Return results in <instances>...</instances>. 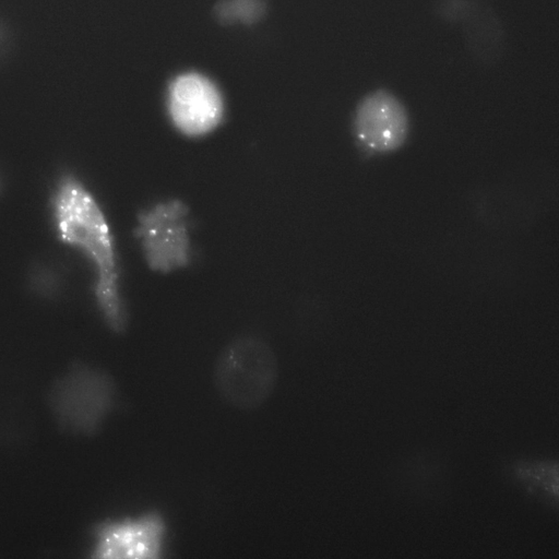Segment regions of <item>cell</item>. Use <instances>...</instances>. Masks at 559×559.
Masks as SVG:
<instances>
[{"mask_svg": "<svg viewBox=\"0 0 559 559\" xmlns=\"http://www.w3.org/2000/svg\"><path fill=\"white\" fill-rule=\"evenodd\" d=\"M166 523L156 511L108 520L93 533V552L106 559H155L160 557Z\"/></svg>", "mask_w": 559, "mask_h": 559, "instance_id": "cell-5", "label": "cell"}, {"mask_svg": "<svg viewBox=\"0 0 559 559\" xmlns=\"http://www.w3.org/2000/svg\"><path fill=\"white\" fill-rule=\"evenodd\" d=\"M354 133L358 143L370 153H389L405 141L408 119L402 104L386 92L365 97L355 111Z\"/></svg>", "mask_w": 559, "mask_h": 559, "instance_id": "cell-7", "label": "cell"}, {"mask_svg": "<svg viewBox=\"0 0 559 559\" xmlns=\"http://www.w3.org/2000/svg\"><path fill=\"white\" fill-rule=\"evenodd\" d=\"M60 238L79 249L95 270V297L110 329H126L128 316L119 292L117 260L108 222L92 193L74 176L60 178L52 197Z\"/></svg>", "mask_w": 559, "mask_h": 559, "instance_id": "cell-1", "label": "cell"}, {"mask_svg": "<svg viewBox=\"0 0 559 559\" xmlns=\"http://www.w3.org/2000/svg\"><path fill=\"white\" fill-rule=\"evenodd\" d=\"M188 215L187 204L178 199L157 202L139 213L135 236L153 271L169 273L188 265Z\"/></svg>", "mask_w": 559, "mask_h": 559, "instance_id": "cell-4", "label": "cell"}, {"mask_svg": "<svg viewBox=\"0 0 559 559\" xmlns=\"http://www.w3.org/2000/svg\"><path fill=\"white\" fill-rule=\"evenodd\" d=\"M269 9V0H217L212 15L221 26L254 25L266 17Z\"/></svg>", "mask_w": 559, "mask_h": 559, "instance_id": "cell-8", "label": "cell"}, {"mask_svg": "<svg viewBox=\"0 0 559 559\" xmlns=\"http://www.w3.org/2000/svg\"><path fill=\"white\" fill-rule=\"evenodd\" d=\"M277 378L274 349L253 335L230 341L214 364L213 382L218 395L240 411H253L263 405L272 395Z\"/></svg>", "mask_w": 559, "mask_h": 559, "instance_id": "cell-2", "label": "cell"}, {"mask_svg": "<svg viewBox=\"0 0 559 559\" xmlns=\"http://www.w3.org/2000/svg\"><path fill=\"white\" fill-rule=\"evenodd\" d=\"M223 110L218 91L205 78L186 74L173 82L168 111L182 134L195 138L212 132L221 123Z\"/></svg>", "mask_w": 559, "mask_h": 559, "instance_id": "cell-6", "label": "cell"}, {"mask_svg": "<svg viewBox=\"0 0 559 559\" xmlns=\"http://www.w3.org/2000/svg\"><path fill=\"white\" fill-rule=\"evenodd\" d=\"M15 48V28L5 16L0 14V68L11 59Z\"/></svg>", "mask_w": 559, "mask_h": 559, "instance_id": "cell-9", "label": "cell"}, {"mask_svg": "<svg viewBox=\"0 0 559 559\" xmlns=\"http://www.w3.org/2000/svg\"><path fill=\"white\" fill-rule=\"evenodd\" d=\"M116 385L104 371L83 365L70 369L53 385L51 408L60 425L76 433H93L114 407Z\"/></svg>", "mask_w": 559, "mask_h": 559, "instance_id": "cell-3", "label": "cell"}]
</instances>
